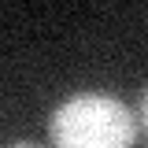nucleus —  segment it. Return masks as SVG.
Returning <instances> with one entry per match:
<instances>
[{"label": "nucleus", "mask_w": 148, "mask_h": 148, "mask_svg": "<svg viewBox=\"0 0 148 148\" xmlns=\"http://www.w3.org/2000/svg\"><path fill=\"white\" fill-rule=\"evenodd\" d=\"M11 148H41V145H30V141H18V145H11Z\"/></svg>", "instance_id": "nucleus-3"}, {"label": "nucleus", "mask_w": 148, "mask_h": 148, "mask_svg": "<svg viewBox=\"0 0 148 148\" xmlns=\"http://www.w3.org/2000/svg\"><path fill=\"white\" fill-rule=\"evenodd\" d=\"M137 119H141V126L148 130V89H145V96H141V108H137Z\"/></svg>", "instance_id": "nucleus-2"}, {"label": "nucleus", "mask_w": 148, "mask_h": 148, "mask_svg": "<svg viewBox=\"0 0 148 148\" xmlns=\"http://www.w3.org/2000/svg\"><path fill=\"white\" fill-rule=\"evenodd\" d=\"M48 137L56 148H133V111L104 92H82L52 111Z\"/></svg>", "instance_id": "nucleus-1"}]
</instances>
